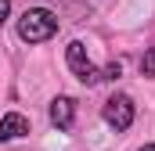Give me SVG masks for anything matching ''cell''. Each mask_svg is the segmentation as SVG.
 Returning a JSON list of instances; mask_svg holds the SVG:
<instances>
[{
  "label": "cell",
  "mask_w": 155,
  "mask_h": 151,
  "mask_svg": "<svg viewBox=\"0 0 155 151\" xmlns=\"http://www.w3.org/2000/svg\"><path fill=\"white\" fill-rule=\"evenodd\" d=\"M119 76H123V61H108V65L101 69V79H112V83H116Z\"/></svg>",
  "instance_id": "obj_7"
},
{
  "label": "cell",
  "mask_w": 155,
  "mask_h": 151,
  "mask_svg": "<svg viewBox=\"0 0 155 151\" xmlns=\"http://www.w3.org/2000/svg\"><path fill=\"white\" fill-rule=\"evenodd\" d=\"M29 133V119L22 112H7L0 119V144H7V140H18V137H25Z\"/></svg>",
  "instance_id": "obj_4"
},
{
  "label": "cell",
  "mask_w": 155,
  "mask_h": 151,
  "mask_svg": "<svg viewBox=\"0 0 155 151\" xmlns=\"http://www.w3.org/2000/svg\"><path fill=\"white\" fill-rule=\"evenodd\" d=\"M7 14H11V0H0V25L7 22Z\"/></svg>",
  "instance_id": "obj_8"
},
{
  "label": "cell",
  "mask_w": 155,
  "mask_h": 151,
  "mask_svg": "<svg viewBox=\"0 0 155 151\" xmlns=\"http://www.w3.org/2000/svg\"><path fill=\"white\" fill-rule=\"evenodd\" d=\"M137 151H155V144H144V148H137Z\"/></svg>",
  "instance_id": "obj_9"
},
{
  "label": "cell",
  "mask_w": 155,
  "mask_h": 151,
  "mask_svg": "<svg viewBox=\"0 0 155 151\" xmlns=\"http://www.w3.org/2000/svg\"><path fill=\"white\" fill-rule=\"evenodd\" d=\"M58 33V18L47 11V7H29L22 18H18V36L25 43H43Z\"/></svg>",
  "instance_id": "obj_1"
},
{
  "label": "cell",
  "mask_w": 155,
  "mask_h": 151,
  "mask_svg": "<svg viewBox=\"0 0 155 151\" xmlns=\"http://www.w3.org/2000/svg\"><path fill=\"white\" fill-rule=\"evenodd\" d=\"M141 76L144 79H155V47H148L144 58H141Z\"/></svg>",
  "instance_id": "obj_6"
},
{
  "label": "cell",
  "mask_w": 155,
  "mask_h": 151,
  "mask_svg": "<svg viewBox=\"0 0 155 151\" xmlns=\"http://www.w3.org/2000/svg\"><path fill=\"white\" fill-rule=\"evenodd\" d=\"M65 61H69L72 76H76L79 83H87V86H94V83L101 79V69H94V65H90V58H87V47H83L79 40H72V43L65 47Z\"/></svg>",
  "instance_id": "obj_2"
},
{
  "label": "cell",
  "mask_w": 155,
  "mask_h": 151,
  "mask_svg": "<svg viewBox=\"0 0 155 151\" xmlns=\"http://www.w3.org/2000/svg\"><path fill=\"white\" fill-rule=\"evenodd\" d=\"M105 122L116 130V133H123V130H130V122H134V101L126 97V94H116V97H108L105 101Z\"/></svg>",
  "instance_id": "obj_3"
},
{
  "label": "cell",
  "mask_w": 155,
  "mask_h": 151,
  "mask_svg": "<svg viewBox=\"0 0 155 151\" xmlns=\"http://www.w3.org/2000/svg\"><path fill=\"white\" fill-rule=\"evenodd\" d=\"M72 119H76V101H72V97H54V101H51V122H54L58 130H69Z\"/></svg>",
  "instance_id": "obj_5"
}]
</instances>
